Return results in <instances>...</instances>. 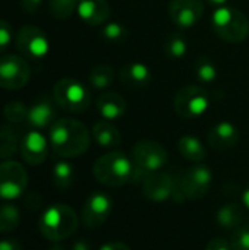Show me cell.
<instances>
[{
	"label": "cell",
	"instance_id": "obj_39",
	"mask_svg": "<svg viewBox=\"0 0 249 250\" xmlns=\"http://www.w3.org/2000/svg\"><path fill=\"white\" fill-rule=\"evenodd\" d=\"M72 250H91V246L85 239H79L72 245Z\"/></svg>",
	"mask_w": 249,
	"mask_h": 250
},
{
	"label": "cell",
	"instance_id": "obj_38",
	"mask_svg": "<svg viewBox=\"0 0 249 250\" xmlns=\"http://www.w3.org/2000/svg\"><path fill=\"white\" fill-rule=\"evenodd\" d=\"M98 250H131L128 245H125L123 242H110L103 245Z\"/></svg>",
	"mask_w": 249,
	"mask_h": 250
},
{
	"label": "cell",
	"instance_id": "obj_28",
	"mask_svg": "<svg viewBox=\"0 0 249 250\" xmlns=\"http://www.w3.org/2000/svg\"><path fill=\"white\" fill-rule=\"evenodd\" d=\"M51 176H53V185L60 190H66L73 185V179H75L73 166L68 161H57L53 167Z\"/></svg>",
	"mask_w": 249,
	"mask_h": 250
},
{
	"label": "cell",
	"instance_id": "obj_16",
	"mask_svg": "<svg viewBox=\"0 0 249 250\" xmlns=\"http://www.w3.org/2000/svg\"><path fill=\"white\" fill-rule=\"evenodd\" d=\"M57 111L54 103L48 98H40L31 107H28L26 123L35 130L51 127V125L57 120Z\"/></svg>",
	"mask_w": 249,
	"mask_h": 250
},
{
	"label": "cell",
	"instance_id": "obj_24",
	"mask_svg": "<svg viewBox=\"0 0 249 250\" xmlns=\"http://www.w3.org/2000/svg\"><path fill=\"white\" fill-rule=\"evenodd\" d=\"M188 38L182 32H170L164 40V56L169 60H181L188 54Z\"/></svg>",
	"mask_w": 249,
	"mask_h": 250
},
{
	"label": "cell",
	"instance_id": "obj_5",
	"mask_svg": "<svg viewBox=\"0 0 249 250\" xmlns=\"http://www.w3.org/2000/svg\"><path fill=\"white\" fill-rule=\"evenodd\" d=\"M54 103L69 111V113H82L91 104L90 89L78 79L63 78L56 82L53 88Z\"/></svg>",
	"mask_w": 249,
	"mask_h": 250
},
{
	"label": "cell",
	"instance_id": "obj_25",
	"mask_svg": "<svg viewBox=\"0 0 249 250\" xmlns=\"http://www.w3.org/2000/svg\"><path fill=\"white\" fill-rule=\"evenodd\" d=\"M216 220L220 227L226 230H236L244 220V212L238 204H225L217 211Z\"/></svg>",
	"mask_w": 249,
	"mask_h": 250
},
{
	"label": "cell",
	"instance_id": "obj_23",
	"mask_svg": "<svg viewBox=\"0 0 249 250\" xmlns=\"http://www.w3.org/2000/svg\"><path fill=\"white\" fill-rule=\"evenodd\" d=\"M178 149H179V154L185 160H189L194 163H201L207 155L203 142L197 136H192V135L182 136L178 141Z\"/></svg>",
	"mask_w": 249,
	"mask_h": 250
},
{
	"label": "cell",
	"instance_id": "obj_32",
	"mask_svg": "<svg viewBox=\"0 0 249 250\" xmlns=\"http://www.w3.org/2000/svg\"><path fill=\"white\" fill-rule=\"evenodd\" d=\"M101 35L110 42H120L128 37V28L122 22H109L103 26Z\"/></svg>",
	"mask_w": 249,
	"mask_h": 250
},
{
	"label": "cell",
	"instance_id": "obj_15",
	"mask_svg": "<svg viewBox=\"0 0 249 250\" xmlns=\"http://www.w3.org/2000/svg\"><path fill=\"white\" fill-rule=\"evenodd\" d=\"M19 152L22 160L29 166H40L45 161L48 154V144L43 133L31 130L22 136Z\"/></svg>",
	"mask_w": 249,
	"mask_h": 250
},
{
	"label": "cell",
	"instance_id": "obj_34",
	"mask_svg": "<svg viewBox=\"0 0 249 250\" xmlns=\"http://www.w3.org/2000/svg\"><path fill=\"white\" fill-rule=\"evenodd\" d=\"M10 40H12V28L9 22L0 19V53L6 50Z\"/></svg>",
	"mask_w": 249,
	"mask_h": 250
},
{
	"label": "cell",
	"instance_id": "obj_11",
	"mask_svg": "<svg viewBox=\"0 0 249 250\" xmlns=\"http://www.w3.org/2000/svg\"><path fill=\"white\" fill-rule=\"evenodd\" d=\"M16 48L22 56L32 60H40L47 56L50 50V41L45 32L34 25L22 26L16 34Z\"/></svg>",
	"mask_w": 249,
	"mask_h": 250
},
{
	"label": "cell",
	"instance_id": "obj_6",
	"mask_svg": "<svg viewBox=\"0 0 249 250\" xmlns=\"http://www.w3.org/2000/svg\"><path fill=\"white\" fill-rule=\"evenodd\" d=\"M132 158L135 166V174L148 176L151 173L160 171L167 163V149L157 141L142 139L134 145Z\"/></svg>",
	"mask_w": 249,
	"mask_h": 250
},
{
	"label": "cell",
	"instance_id": "obj_7",
	"mask_svg": "<svg viewBox=\"0 0 249 250\" xmlns=\"http://www.w3.org/2000/svg\"><path fill=\"white\" fill-rule=\"evenodd\" d=\"M211 97L208 91L200 85L182 86L173 98V108L182 119H197L210 108Z\"/></svg>",
	"mask_w": 249,
	"mask_h": 250
},
{
	"label": "cell",
	"instance_id": "obj_1",
	"mask_svg": "<svg viewBox=\"0 0 249 250\" xmlns=\"http://www.w3.org/2000/svg\"><path fill=\"white\" fill-rule=\"evenodd\" d=\"M53 152L60 158H75L87 152L91 135L84 123L75 119H57L48 133Z\"/></svg>",
	"mask_w": 249,
	"mask_h": 250
},
{
	"label": "cell",
	"instance_id": "obj_3",
	"mask_svg": "<svg viewBox=\"0 0 249 250\" xmlns=\"http://www.w3.org/2000/svg\"><path fill=\"white\" fill-rule=\"evenodd\" d=\"M78 224L76 212L65 204L48 207L38 221L41 234L50 242H60L70 237L76 231Z\"/></svg>",
	"mask_w": 249,
	"mask_h": 250
},
{
	"label": "cell",
	"instance_id": "obj_9",
	"mask_svg": "<svg viewBox=\"0 0 249 250\" xmlns=\"http://www.w3.org/2000/svg\"><path fill=\"white\" fill-rule=\"evenodd\" d=\"M28 185V174L22 164L13 160L0 163V198L15 199L19 198Z\"/></svg>",
	"mask_w": 249,
	"mask_h": 250
},
{
	"label": "cell",
	"instance_id": "obj_19",
	"mask_svg": "<svg viewBox=\"0 0 249 250\" xmlns=\"http://www.w3.org/2000/svg\"><path fill=\"white\" fill-rule=\"evenodd\" d=\"M97 111L104 120L113 122L126 113V101L125 98L113 91H107L98 95L97 98Z\"/></svg>",
	"mask_w": 249,
	"mask_h": 250
},
{
	"label": "cell",
	"instance_id": "obj_36",
	"mask_svg": "<svg viewBox=\"0 0 249 250\" xmlns=\"http://www.w3.org/2000/svg\"><path fill=\"white\" fill-rule=\"evenodd\" d=\"M41 4L43 0H19V6L25 13H37Z\"/></svg>",
	"mask_w": 249,
	"mask_h": 250
},
{
	"label": "cell",
	"instance_id": "obj_42",
	"mask_svg": "<svg viewBox=\"0 0 249 250\" xmlns=\"http://www.w3.org/2000/svg\"><path fill=\"white\" fill-rule=\"evenodd\" d=\"M48 250H66L63 246H60V245H56V246H53V248H50Z\"/></svg>",
	"mask_w": 249,
	"mask_h": 250
},
{
	"label": "cell",
	"instance_id": "obj_31",
	"mask_svg": "<svg viewBox=\"0 0 249 250\" xmlns=\"http://www.w3.org/2000/svg\"><path fill=\"white\" fill-rule=\"evenodd\" d=\"M79 0H48V9L56 19H68L78 7Z\"/></svg>",
	"mask_w": 249,
	"mask_h": 250
},
{
	"label": "cell",
	"instance_id": "obj_2",
	"mask_svg": "<svg viewBox=\"0 0 249 250\" xmlns=\"http://www.w3.org/2000/svg\"><path fill=\"white\" fill-rule=\"evenodd\" d=\"M95 180L109 188H119L135 177V166L122 151L101 155L92 166Z\"/></svg>",
	"mask_w": 249,
	"mask_h": 250
},
{
	"label": "cell",
	"instance_id": "obj_20",
	"mask_svg": "<svg viewBox=\"0 0 249 250\" xmlns=\"http://www.w3.org/2000/svg\"><path fill=\"white\" fill-rule=\"evenodd\" d=\"M119 78H120L122 83H125L128 86L144 88V86H148L151 83L153 72L142 62H131V63H126L120 69Z\"/></svg>",
	"mask_w": 249,
	"mask_h": 250
},
{
	"label": "cell",
	"instance_id": "obj_27",
	"mask_svg": "<svg viewBox=\"0 0 249 250\" xmlns=\"http://www.w3.org/2000/svg\"><path fill=\"white\" fill-rule=\"evenodd\" d=\"M114 81V69L110 64H97L88 73V82L95 89H106Z\"/></svg>",
	"mask_w": 249,
	"mask_h": 250
},
{
	"label": "cell",
	"instance_id": "obj_30",
	"mask_svg": "<svg viewBox=\"0 0 249 250\" xmlns=\"http://www.w3.org/2000/svg\"><path fill=\"white\" fill-rule=\"evenodd\" d=\"M3 116L9 123L19 125L22 122H26L28 107L22 101H9L3 107Z\"/></svg>",
	"mask_w": 249,
	"mask_h": 250
},
{
	"label": "cell",
	"instance_id": "obj_18",
	"mask_svg": "<svg viewBox=\"0 0 249 250\" xmlns=\"http://www.w3.org/2000/svg\"><path fill=\"white\" fill-rule=\"evenodd\" d=\"M239 130L232 122H219L208 132V144L216 151H226L238 144Z\"/></svg>",
	"mask_w": 249,
	"mask_h": 250
},
{
	"label": "cell",
	"instance_id": "obj_17",
	"mask_svg": "<svg viewBox=\"0 0 249 250\" xmlns=\"http://www.w3.org/2000/svg\"><path fill=\"white\" fill-rule=\"evenodd\" d=\"M76 12L82 22L90 26H98L107 22L110 6L107 0H79Z\"/></svg>",
	"mask_w": 249,
	"mask_h": 250
},
{
	"label": "cell",
	"instance_id": "obj_37",
	"mask_svg": "<svg viewBox=\"0 0 249 250\" xmlns=\"http://www.w3.org/2000/svg\"><path fill=\"white\" fill-rule=\"evenodd\" d=\"M0 250H22V246L15 239H3L0 240Z\"/></svg>",
	"mask_w": 249,
	"mask_h": 250
},
{
	"label": "cell",
	"instance_id": "obj_41",
	"mask_svg": "<svg viewBox=\"0 0 249 250\" xmlns=\"http://www.w3.org/2000/svg\"><path fill=\"white\" fill-rule=\"evenodd\" d=\"M242 202H244V205L249 209V186L245 189V192L242 195Z\"/></svg>",
	"mask_w": 249,
	"mask_h": 250
},
{
	"label": "cell",
	"instance_id": "obj_10",
	"mask_svg": "<svg viewBox=\"0 0 249 250\" xmlns=\"http://www.w3.org/2000/svg\"><path fill=\"white\" fill-rule=\"evenodd\" d=\"M31 78V69L28 63L16 56L6 54L0 57V88L15 91L23 88Z\"/></svg>",
	"mask_w": 249,
	"mask_h": 250
},
{
	"label": "cell",
	"instance_id": "obj_8",
	"mask_svg": "<svg viewBox=\"0 0 249 250\" xmlns=\"http://www.w3.org/2000/svg\"><path fill=\"white\" fill-rule=\"evenodd\" d=\"M144 196L151 202H164L169 199H175L178 202H183V196L179 189V182L169 173L156 171L144 177L142 183Z\"/></svg>",
	"mask_w": 249,
	"mask_h": 250
},
{
	"label": "cell",
	"instance_id": "obj_12",
	"mask_svg": "<svg viewBox=\"0 0 249 250\" xmlns=\"http://www.w3.org/2000/svg\"><path fill=\"white\" fill-rule=\"evenodd\" d=\"M213 183V173L204 164H197L186 170L179 180V189L183 199L197 201L207 195Z\"/></svg>",
	"mask_w": 249,
	"mask_h": 250
},
{
	"label": "cell",
	"instance_id": "obj_33",
	"mask_svg": "<svg viewBox=\"0 0 249 250\" xmlns=\"http://www.w3.org/2000/svg\"><path fill=\"white\" fill-rule=\"evenodd\" d=\"M232 250H249V227H238L230 240Z\"/></svg>",
	"mask_w": 249,
	"mask_h": 250
},
{
	"label": "cell",
	"instance_id": "obj_21",
	"mask_svg": "<svg viewBox=\"0 0 249 250\" xmlns=\"http://www.w3.org/2000/svg\"><path fill=\"white\" fill-rule=\"evenodd\" d=\"M21 132L16 125L6 123L0 126V160H10L21 146Z\"/></svg>",
	"mask_w": 249,
	"mask_h": 250
},
{
	"label": "cell",
	"instance_id": "obj_4",
	"mask_svg": "<svg viewBox=\"0 0 249 250\" xmlns=\"http://www.w3.org/2000/svg\"><path fill=\"white\" fill-rule=\"evenodd\" d=\"M211 26L216 35L227 42H242L249 35L248 16L230 6H222L214 10Z\"/></svg>",
	"mask_w": 249,
	"mask_h": 250
},
{
	"label": "cell",
	"instance_id": "obj_35",
	"mask_svg": "<svg viewBox=\"0 0 249 250\" xmlns=\"http://www.w3.org/2000/svg\"><path fill=\"white\" fill-rule=\"evenodd\" d=\"M205 250H232L230 248V243L223 239V237H216V239H211L207 246H205Z\"/></svg>",
	"mask_w": 249,
	"mask_h": 250
},
{
	"label": "cell",
	"instance_id": "obj_13",
	"mask_svg": "<svg viewBox=\"0 0 249 250\" xmlns=\"http://www.w3.org/2000/svg\"><path fill=\"white\" fill-rule=\"evenodd\" d=\"M112 209H113V202L110 196H107L103 192H94L87 198L82 207L81 218L84 226L91 230L98 229L107 221Z\"/></svg>",
	"mask_w": 249,
	"mask_h": 250
},
{
	"label": "cell",
	"instance_id": "obj_22",
	"mask_svg": "<svg viewBox=\"0 0 249 250\" xmlns=\"http://www.w3.org/2000/svg\"><path fill=\"white\" fill-rule=\"evenodd\" d=\"M91 135H92L94 141L103 148H116L122 142V136H120L119 129L113 123H110L109 120L97 122L92 126Z\"/></svg>",
	"mask_w": 249,
	"mask_h": 250
},
{
	"label": "cell",
	"instance_id": "obj_26",
	"mask_svg": "<svg viewBox=\"0 0 249 250\" xmlns=\"http://www.w3.org/2000/svg\"><path fill=\"white\" fill-rule=\"evenodd\" d=\"M194 73L198 82L208 85V83H214L217 76H219V70L216 63L208 57V56H198L195 63H194Z\"/></svg>",
	"mask_w": 249,
	"mask_h": 250
},
{
	"label": "cell",
	"instance_id": "obj_29",
	"mask_svg": "<svg viewBox=\"0 0 249 250\" xmlns=\"http://www.w3.org/2000/svg\"><path fill=\"white\" fill-rule=\"evenodd\" d=\"M21 224V211L15 204L0 205V233L15 231Z\"/></svg>",
	"mask_w": 249,
	"mask_h": 250
},
{
	"label": "cell",
	"instance_id": "obj_14",
	"mask_svg": "<svg viewBox=\"0 0 249 250\" xmlns=\"http://www.w3.org/2000/svg\"><path fill=\"white\" fill-rule=\"evenodd\" d=\"M204 15L203 0H170L169 16L179 28L195 26Z\"/></svg>",
	"mask_w": 249,
	"mask_h": 250
},
{
	"label": "cell",
	"instance_id": "obj_40",
	"mask_svg": "<svg viewBox=\"0 0 249 250\" xmlns=\"http://www.w3.org/2000/svg\"><path fill=\"white\" fill-rule=\"evenodd\" d=\"M211 6H216V7H222V6H226V3L229 0H207Z\"/></svg>",
	"mask_w": 249,
	"mask_h": 250
}]
</instances>
